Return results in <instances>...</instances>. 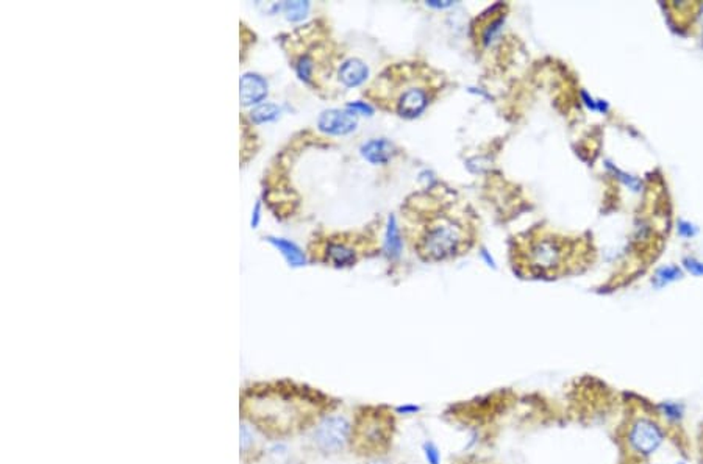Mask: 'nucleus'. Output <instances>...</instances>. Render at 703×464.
Returning a JSON list of instances; mask_svg holds the SVG:
<instances>
[{"instance_id": "7", "label": "nucleus", "mask_w": 703, "mask_h": 464, "mask_svg": "<svg viewBox=\"0 0 703 464\" xmlns=\"http://www.w3.org/2000/svg\"><path fill=\"white\" fill-rule=\"evenodd\" d=\"M317 127L329 134H347L357 127V116L346 110H327L319 116Z\"/></svg>"}, {"instance_id": "16", "label": "nucleus", "mask_w": 703, "mask_h": 464, "mask_svg": "<svg viewBox=\"0 0 703 464\" xmlns=\"http://www.w3.org/2000/svg\"><path fill=\"white\" fill-rule=\"evenodd\" d=\"M424 452H425V456H427V461L430 464H439V452H438V447L433 444V442H427V444L424 446Z\"/></svg>"}, {"instance_id": "5", "label": "nucleus", "mask_w": 703, "mask_h": 464, "mask_svg": "<svg viewBox=\"0 0 703 464\" xmlns=\"http://www.w3.org/2000/svg\"><path fill=\"white\" fill-rule=\"evenodd\" d=\"M663 441V430L658 420L649 413L633 414L628 419V427L625 432V442L630 453L638 456H647L655 452Z\"/></svg>"}, {"instance_id": "10", "label": "nucleus", "mask_w": 703, "mask_h": 464, "mask_svg": "<svg viewBox=\"0 0 703 464\" xmlns=\"http://www.w3.org/2000/svg\"><path fill=\"white\" fill-rule=\"evenodd\" d=\"M367 78V68L363 61L357 58L347 60L339 68V80L346 87H358Z\"/></svg>"}, {"instance_id": "11", "label": "nucleus", "mask_w": 703, "mask_h": 464, "mask_svg": "<svg viewBox=\"0 0 703 464\" xmlns=\"http://www.w3.org/2000/svg\"><path fill=\"white\" fill-rule=\"evenodd\" d=\"M357 249L346 242H330L327 246L325 260L335 264V266H349L357 261Z\"/></svg>"}, {"instance_id": "8", "label": "nucleus", "mask_w": 703, "mask_h": 464, "mask_svg": "<svg viewBox=\"0 0 703 464\" xmlns=\"http://www.w3.org/2000/svg\"><path fill=\"white\" fill-rule=\"evenodd\" d=\"M267 94V83L258 74H244L239 82V97L243 105H257Z\"/></svg>"}, {"instance_id": "3", "label": "nucleus", "mask_w": 703, "mask_h": 464, "mask_svg": "<svg viewBox=\"0 0 703 464\" xmlns=\"http://www.w3.org/2000/svg\"><path fill=\"white\" fill-rule=\"evenodd\" d=\"M513 263L524 274L555 277L578 264V242L535 228L514 239Z\"/></svg>"}, {"instance_id": "4", "label": "nucleus", "mask_w": 703, "mask_h": 464, "mask_svg": "<svg viewBox=\"0 0 703 464\" xmlns=\"http://www.w3.org/2000/svg\"><path fill=\"white\" fill-rule=\"evenodd\" d=\"M393 430L394 420L389 414L381 410L367 411L352 430V441H357V447L365 453H381L393 439Z\"/></svg>"}, {"instance_id": "12", "label": "nucleus", "mask_w": 703, "mask_h": 464, "mask_svg": "<svg viewBox=\"0 0 703 464\" xmlns=\"http://www.w3.org/2000/svg\"><path fill=\"white\" fill-rule=\"evenodd\" d=\"M267 241L271 242L272 246L279 249V251L283 253V256H285V258L288 260L291 266H303V264L307 263L303 252L294 244V242L281 239V238H272V237H269Z\"/></svg>"}, {"instance_id": "19", "label": "nucleus", "mask_w": 703, "mask_h": 464, "mask_svg": "<svg viewBox=\"0 0 703 464\" xmlns=\"http://www.w3.org/2000/svg\"><path fill=\"white\" fill-rule=\"evenodd\" d=\"M260 222V203L255 205V211H253V218H252V227H257Z\"/></svg>"}, {"instance_id": "17", "label": "nucleus", "mask_w": 703, "mask_h": 464, "mask_svg": "<svg viewBox=\"0 0 703 464\" xmlns=\"http://www.w3.org/2000/svg\"><path fill=\"white\" fill-rule=\"evenodd\" d=\"M251 442H252V434L248 432V428L243 425L241 427V449L246 451V449L251 446Z\"/></svg>"}, {"instance_id": "1", "label": "nucleus", "mask_w": 703, "mask_h": 464, "mask_svg": "<svg viewBox=\"0 0 703 464\" xmlns=\"http://www.w3.org/2000/svg\"><path fill=\"white\" fill-rule=\"evenodd\" d=\"M402 211L407 239L424 261L457 258L474 246L477 227L472 213L450 191L419 192L408 199Z\"/></svg>"}, {"instance_id": "15", "label": "nucleus", "mask_w": 703, "mask_h": 464, "mask_svg": "<svg viewBox=\"0 0 703 464\" xmlns=\"http://www.w3.org/2000/svg\"><path fill=\"white\" fill-rule=\"evenodd\" d=\"M400 239H399V230H397V225L394 224V219H393V224L389 225V230H388V249H389V253H394L397 255L400 251Z\"/></svg>"}, {"instance_id": "20", "label": "nucleus", "mask_w": 703, "mask_h": 464, "mask_svg": "<svg viewBox=\"0 0 703 464\" xmlns=\"http://www.w3.org/2000/svg\"><path fill=\"white\" fill-rule=\"evenodd\" d=\"M699 451H700V461L703 464V422H702L700 434H699Z\"/></svg>"}, {"instance_id": "18", "label": "nucleus", "mask_w": 703, "mask_h": 464, "mask_svg": "<svg viewBox=\"0 0 703 464\" xmlns=\"http://www.w3.org/2000/svg\"><path fill=\"white\" fill-rule=\"evenodd\" d=\"M349 108H352L353 111H355V110H360V111L367 113V114H371V113H372L371 106H369V105H365V104H349Z\"/></svg>"}, {"instance_id": "13", "label": "nucleus", "mask_w": 703, "mask_h": 464, "mask_svg": "<svg viewBox=\"0 0 703 464\" xmlns=\"http://www.w3.org/2000/svg\"><path fill=\"white\" fill-rule=\"evenodd\" d=\"M280 116V108L275 104H261L251 113V119L255 124H265L275 120Z\"/></svg>"}, {"instance_id": "14", "label": "nucleus", "mask_w": 703, "mask_h": 464, "mask_svg": "<svg viewBox=\"0 0 703 464\" xmlns=\"http://www.w3.org/2000/svg\"><path fill=\"white\" fill-rule=\"evenodd\" d=\"M307 10H308L307 2H288V4H285V13H286L288 19H291V20H300L302 18H305V14H307Z\"/></svg>"}, {"instance_id": "6", "label": "nucleus", "mask_w": 703, "mask_h": 464, "mask_svg": "<svg viewBox=\"0 0 703 464\" xmlns=\"http://www.w3.org/2000/svg\"><path fill=\"white\" fill-rule=\"evenodd\" d=\"M352 430L350 422L344 416H330L317 425L315 441L324 452H339L352 439Z\"/></svg>"}, {"instance_id": "2", "label": "nucleus", "mask_w": 703, "mask_h": 464, "mask_svg": "<svg viewBox=\"0 0 703 464\" xmlns=\"http://www.w3.org/2000/svg\"><path fill=\"white\" fill-rule=\"evenodd\" d=\"M441 91V75L422 63L389 64L366 91L379 108L413 119L429 108Z\"/></svg>"}, {"instance_id": "9", "label": "nucleus", "mask_w": 703, "mask_h": 464, "mask_svg": "<svg viewBox=\"0 0 703 464\" xmlns=\"http://www.w3.org/2000/svg\"><path fill=\"white\" fill-rule=\"evenodd\" d=\"M361 153L372 164H385L394 155V146L386 139H371L361 147Z\"/></svg>"}]
</instances>
